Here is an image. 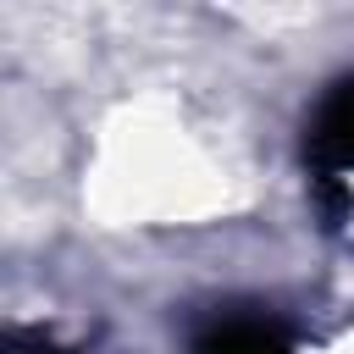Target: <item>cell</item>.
<instances>
[{
	"mask_svg": "<svg viewBox=\"0 0 354 354\" xmlns=\"http://www.w3.org/2000/svg\"><path fill=\"white\" fill-rule=\"evenodd\" d=\"M11 354H72V348H61V343H50V337H17Z\"/></svg>",
	"mask_w": 354,
	"mask_h": 354,
	"instance_id": "obj_3",
	"label": "cell"
},
{
	"mask_svg": "<svg viewBox=\"0 0 354 354\" xmlns=\"http://www.w3.org/2000/svg\"><path fill=\"white\" fill-rule=\"evenodd\" d=\"M310 160H315L321 183L354 177V77L337 83V88L321 100V111H315V122H310Z\"/></svg>",
	"mask_w": 354,
	"mask_h": 354,
	"instance_id": "obj_1",
	"label": "cell"
},
{
	"mask_svg": "<svg viewBox=\"0 0 354 354\" xmlns=\"http://www.w3.org/2000/svg\"><path fill=\"white\" fill-rule=\"evenodd\" d=\"M194 354H293L288 332L271 321V315H254V310H232V315H216Z\"/></svg>",
	"mask_w": 354,
	"mask_h": 354,
	"instance_id": "obj_2",
	"label": "cell"
}]
</instances>
